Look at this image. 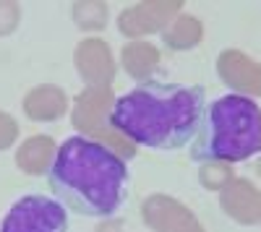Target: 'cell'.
I'll list each match as a JSON object with an SVG mask.
<instances>
[{"label": "cell", "mask_w": 261, "mask_h": 232, "mask_svg": "<svg viewBox=\"0 0 261 232\" xmlns=\"http://www.w3.org/2000/svg\"><path fill=\"white\" fill-rule=\"evenodd\" d=\"M204 107V86L144 81L118 97L110 110V123L139 146L175 152L196 138Z\"/></svg>", "instance_id": "cell-1"}, {"label": "cell", "mask_w": 261, "mask_h": 232, "mask_svg": "<svg viewBox=\"0 0 261 232\" xmlns=\"http://www.w3.org/2000/svg\"><path fill=\"white\" fill-rule=\"evenodd\" d=\"M55 198L79 217H115L125 198L130 172L115 152L84 136L65 138L47 170Z\"/></svg>", "instance_id": "cell-2"}, {"label": "cell", "mask_w": 261, "mask_h": 232, "mask_svg": "<svg viewBox=\"0 0 261 232\" xmlns=\"http://www.w3.org/2000/svg\"><path fill=\"white\" fill-rule=\"evenodd\" d=\"M261 152V107L243 94H225L204 107L191 146L196 162H243Z\"/></svg>", "instance_id": "cell-3"}, {"label": "cell", "mask_w": 261, "mask_h": 232, "mask_svg": "<svg viewBox=\"0 0 261 232\" xmlns=\"http://www.w3.org/2000/svg\"><path fill=\"white\" fill-rule=\"evenodd\" d=\"M0 232H68V209L47 196H24L3 217Z\"/></svg>", "instance_id": "cell-4"}]
</instances>
